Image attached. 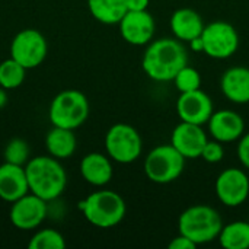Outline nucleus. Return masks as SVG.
<instances>
[{
    "mask_svg": "<svg viewBox=\"0 0 249 249\" xmlns=\"http://www.w3.org/2000/svg\"><path fill=\"white\" fill-rule=\"evenodd\" d=\"M48 53L45 36L35 29H23L18 32L10 44V57L26 70L35 69L44 63Z\"/></svg>",
    "mask_w": 249,
    "mask_h": 249,
    "instance_id": "1a4fd4ad",
    "label": "nucleus"
},
{
    "mask_svg": "<svg viewBox=\"0 0 249 249\" xmlns=\"http://www.w3.org/2000/svg\"><path fill=\"white\" fill-rule=\"evenodd\" d=\"M29 193L42 200L53 201L58 198L67 185V174L60 159L50 156H35L25 165Z\"/></svg>",
    "mask_w": 249,
    "mask_h": 249,
    "instance_id": "f03ea898",
    "label": "nucleus"
},
{
    "mask_svg": "<svg viewBox=\"0 0 249 249\" xmlns=\"http://www.w3.org/2000/svg\"><path fill=\"white\" fill-rule=\"evenodd\" d=\"M168 248L169 249H196L197 248V245H196L191 239H188L187 236H184V235H181V233H179V236L174 238V239L169 242Z\"/></svg>",
    "mask_w": 249,
    "mask_h": 249,
    "instance_id": "c85d7f7f",
    "label": "nucleus"
},
{
    "mask_svg": "<svg viewBox=\"0 0 249 249\" xmlns=\"http://www.w3.org/2000/svg\"><path fill=\"white\" fill-rule=\"evenodd\" d=\"M80 175L93 187L107 185L114 175L111 158L98 152L88 153L80 162Z\"/></svg>",
    "mask_w": 249,
    "mask_h": 249,
    "instance_id": "f3484780",
    "label": "nucleus"
},
{
    "mask_svg": "<svg viewBox=\"0 0 249 249\" xmlns=\"http://www.w3.org/2000/svg\"><path fill=\"white\" fill-rule=\"evenodd\" d=\"M219 242L225 249H248L249 223L238 220L223 226L219 233Z\"/></svg>",
    "mask_w": 249,
    "mask_h": 249,
    "instance_id": "4be33fe9",
    "label": "nucleus"
},
{
    "mask_svg": "<svg viewBox=\"0 0 249 249\" xmlns=\"http://www.w3.org/2000/svg\"><path fill=\"white\" fill-rule=\"evenodd\" d=\"M107 155L118 163H131L137 160L143 150V140L139 131L124 123L114 124L105 136Z\"/></svg>",
    "mask_w": 249,
    "mask_h": 249,
    "instance_id": "0eeeda50",
    "label": "nucleus"
},
{
    "mask_svg": "<svg viewBox=\"0 0 249 249\" xmlns=\"http://www.w3.org/2000/svg\"><path fill=\"white\" fill-rule=\"evenodd\" d=\"M29 193L25 166L4 162L0 165V198L13 203Z\"/></svg>",
    "mask_w": 249,
    "mask_h": 249,
    "instance_id": "dca6fc26",
    "label": "nucleus"
},
{
    "mask_svg": "<svg viewBox=\"0 0 249 249\" xmlns=\"http://www.w3.org/2000/svg\"><path fill=\"white\" fill-rule=\"evenodd\" d=\"M25 74L26 69L12 57L0 63V86L7 90L19 88L25 80Z\"/></svg>",
    "mask_w": 249,
    "mask_h": 249,
    "instance_id": "5701e85b",
    "label": "nucleus"
},
{
    "mask_svg": "<svg viewBox=\"0 0 249 249\" xmlns=\"http://www.w3.org/2000/svg\"><path fill=\"white\" fill-rule=\"evenodd\" d=\"M150 0H125L127 10H146Z\"/></svg>",
    "mask_w": 249,
    "mask_h": 249,
    "instance_id": "c756f323",
    "label": "nucleus"
},
{
    "mask_svg": "<svg viewBox=\"0 0 249 249\" xmlns=\"http://www.w3.org/2000/svg\"><path fill=\"white\" fill-rule=\"evenodd\" d=\"M248 104H249V102H248Z\"/></svg>",
    "mask_w": 249,
    "mask_h": 249,
    "instance_id": "473e14b6",
    "label": "nucleus"
},
{
    "mask_svg": "<svg viewBox=\"0 0 249 249\" xmlns=\"http://www.w3.org/2000/svg\"><path fill=\"white\" fill-rule=\"evenodd\" d=\"M6 90L7 89H4V88L0 86V109L4 108L6 104H7V93H6Z\"/></svg>",
    "mask_w": 249,
    "mask_h": 249,
    "instance_id": "2f4dec72",
    "label": "nucleus"
},
{
    "mask_svg": "<svg viewBox=\"0 0 249 249\" xmlns=\"http://www.w3.org/2000/svg\"><path fill=\"white\" fill-rule=\"evenodd\" d=\"M48 117L54 127L76 130L89 117V101L80 90H63L51 101Z\"/></svg>",
    "mask_w": 249,
    "mask_h": 249,
    "instance_id": "39448f33",
    "label": "nucleus"
},
{
    "mask_svg": "<svg viewBox=\"0 0 249 249\" xmlns=\"http://www.w3.org/2000/svg\"><path fill=\"white\" fill-rule=\"evenodd\" d=\"M209 131L214 140L220 143H231L244 136L245 123L244 118L231 109L214 111L209 120Z\"/></svg>",
    "mask_w": 249,
    "mask_h": 249,
    "instance_id": "2eb2a0df",
    "label": "nucleus"
},
{
    "mask_svg": "<svg viewBox=\"0 0 249 249\" xmlns=\"http://www.w3.org/2000/svg\"><path fill=\"white\" fill-rule=\"evenodd\" d=\"M187 50L179 39L159 38L149 42L142 66L150 79L156 82H169L174 80L184 66H187Z\"/></svg>",
    "mask_w": 249,
    "mask_h": 249,
    "instance_id": "f257e3e1",
    "label": "nucleus"
},
{
    "mask_svg": "<svg viewBox=\"0 0 249 249\" xmlns=\"http://www.w3.org/2000/svg\"><path fill=\"white\" fill-rule=\"evenodd\" d=\"M220 88L229 101L235 104H248L249 69L242 66L228 69L220 79Z\"/></svg>",
    "mask_w": 249,
    "mask_h": 249,
    "instance_id": "a211bd4d",
    "label": "nucleus"
},
{
    "mask_svg": "<svg viewBox=\"0 0 249 249\" xmlns=\"http://www.w3.org/2000/svg\"><path fill=\"white\" fill-rule=\"evenodd\" d=\"M203 18L190 7L178 9L171 16V29L177 39L190 42L194 38H198L204 29Z\"/></svg>",
    "mask_w": 249,
    "mask_h": 249,
    "instance_id": "6ab92c4d",
    "label": "nucleus"
},
{
    "mask_svg": "<svg viewBox=\"0 0 249 249\" xmlns=\"http://www.w3.org/2000/svg\"><path fill=\"white\" fill-rule=\"evenodd\" d=\"M177 112L181 121L204 125L214 112L212 98L201 89L184 92L177 101Z\"/></svg>",
    "mask_w": 249,
    "mask_h": 249,
    "instance_id": "ddd939ff",
    "label": "nucleus"
},
{
    "mask_svg": "<svg viewBox=\"0 0 249 249\" xmlns=\"http://www.w3.org/2000/svg\"><path fill=\"white\" fill-rule=\"evenodd\" d=\"M4 162L25 166L29 160V146L22 139H12L4 147Z\"/></svg>",
    "mask_w": 249,
    "mask_h": 249,
    "instance_id": "a878e982",
    "label": "nucleus"
},
{
    "mask_svg": "<svg viewBox=\"0 0 249 249\" xmlns=\"http://www.w3.org/2000/svg\"><path fill=\"white\" fill-rule=\"evenodd\" d=\"M175 82V88L184 93V92H191V90H197L201 89V74L197 69L190 67L188 64L184 66L178 74L174 77Z\"/></svg>",
    "mask_w": 249,
    "mask_h": 249,
    "instance_id": "393cba45",
    "label": "nucleus"
},
{
    "mask_svg": "<svg viewBox=\"0 0 249 249\" xmlns=\"http://www.w3.org/2000/svg\"><path fill=\"white\" fill-rule=\"evenodd\" d=\"M190 47L194 53H203V39H201V35L198 38H194L190 41Z\"/></svg>",
    "mask_w": 249,
    "mask_h": 249,
    "instance_id": "7c9ffc66",
    "label": "nucleus"
},
{
    "mask_svg": "<svg viewBox=\"0 0 249 249\" xmlns=\"http://www.w3.org/2000/svg\"><path fill=\"white\" fill-rule=\"evenodd\" d=\"M47 201L32 193H28L12 203L9 219L19 231H34L42 225V222L47 219Z\"/></svg>",
    "mask_w": 249,
    "mask_h": 249,
    "instance_id": "9d476101",
    "label": "nucleus"
},
{
    "mask_svg": "<svg viewBox=\"0 0 249 249\" xmlns=\"http://www.w3.org/2000/svg\"><path fill=\"white\" fill-rule=\"evenodd\" d=\"M223 156H225V149L222 143L217 140L207 142L201 153V158L209 163H219L223 159Z\"/></svg>",
    "mask_w": 249,
    "mask_h": 249,
    "instance_id": "bb28decb",
    "label": "nucleus"
},
{
    "mask_svg": "<svg viewBox=\"0 0 249 249\" xmlns=\"http://www.w3.org/2000/svg\"><path fill=\"white\" fill-rule=\"evenodd\" d=\"M207 136L203 130V125L191 124L181 121L172 131L171 144L185 158L197 159L201 158L203 149L207 143Z\"/></svg>",
    "mask_w": 249,
    "mask_h": 249,
    "instance_id": "4468645a",
    "label": "nucleus"
},
{
    "mask_svg": "<svg viewBox=\"0 0 249 249\" xmlns=\"http://www.w3.org/2000/svg\"><path fill=\"white\" fill-rule=\"evenodd\" d=\"M90 15L105 25L120 23L127 13L125 0H88Z\"/></svg>",
    "mask_w": 249,
    "mask_h": 249,
    "instance_id": "412c9836",
    "label": "nucleus"
},
{
    "mask_svg": "<svg viewBox=\"0 0 249 249\" xmlns=\"http://www.w3.org/2000/svg\"><path fill=\"white\" fill-rule=\"evenodd\" d=\"M203 53L216 60L232 57L239 48V35L233 25L229 22L217 20L204 26L203 34Z\"/></svg>",
    "mask_w": 249,
    "mask_h": 249,
    "instance_id": "6e6552de",
    "label": "nucleus"
},
{
    "mask_svg": "<svg viewBox=\"0 0 249 249\" xmlns=\"http://www.w3.org/2000/svg\"><path fill=\"white\" fill-rule=\"evenodd\" d=\"M29 249H64L66 241L55 229H41L28 242Z\"/></svg>",
    "mask_w": 249,
    "mask_h": 249,
    "instance_id": "b1692460",
    "label": "nucleus"
},
{
    "mask_svg": "<svg viewBox=\"0 0 249 249\" xmlns=\"http://www.w3.org/2000/svg\"><path fill=\"white\" fill-rule=\"evenodd\" d=\"M118 25L123 39L137 47L152 42L156 31V22L153 16L147 12V9L127 10Z\"/></svg>",
    "mask_w": 249,
    "mask_h": 249,
    "instance_id": "f8f14e48",
    "label": "nucleus"
},
{
    "mask_svg": "<svg viewBox=\"0 0 249 249\" xmlns=\"http://www.w3.org/2000/svg\"><path fill=\"white\" fill-rule=\"evenodd\" d=\"M238 158L241 163L249 169V133L244 134L238 144Z\"/></svg>",
    "mask_w": 249,
    "mask_h": 249,
    "instance_id": "cd10ccee",
    "label": "nucleus"
},
{
    "mask_svg": "<svg viewBox=\"0 0 249 249\" xmlns=\"http://www.w3.org/2000/svg\"><path fill=\"white\" fill-rule=\"evenodd\" d=\"M222 228L223 222L217 210L204 204L188 207L178 220L179 233L191 239L197 247L219 238Z\"/></svg>",
    "mask_w": 249,
    "mask_h": 249,
    "instance_id": "20e7f679",
    "label": "nucleus"
},
{
    "mask_svg": "<svg viewBox=\"0 0 249 249\" xmlns=\"http://www.w3.org/2000/svg\"><path fill=\"white\" fill-rule=\"evenodd\" d=\"M73 131L74 130L53 125L45 137V147L48 155L60 160L71 158L77 146V140Z\"/></svg>",
    "mask_w": 249,
    "mask_h": 249,
    "instance_id": "aec40b11",
    "label": "nucleus"
},
{
    "mask_svg": "<svg viewBox=\"0 0 249 249\" xmlns=\"http://www.w3.org/2000/svg\"><path fill=\"white\" fill-rule=\"evenodd\" d=\"M214 190L222 204L226 207H238L248 198V177L238 168H228L217 177Z\"/></svg>",
    "mask_w": 249,
    "mask_h": 249,
    "instance_id": "9b49d317",
    "label": "nucleus"
},
{
    "mask_svg": "<svg viewBox=\"0 0 249 249\" xmlns=\"http://www.w3.org/2000/svg\"><path fill=\"white\" fill-rule=\"evenodd\" d=\"M184 168L185 158L172 144L156 146L144 160V174L155 184H169L178 179Z\"/></svg>",
    "mask_w": 249,
    "mask_h": 249,
    "instance_id": "423d86ee",
    "label": "nucleus"
},
{
    "mask_svg": "<svg viewBox=\"0 0 249 249\" xmlns=\"http://www.w3.org/2000/svg\"><path fill=\"white\" fill-rule=\"evenodd\" d=\"M79 209L85 219L99 229H111L117 226L123 222L127 212L124 198L109 190L92 193L79 203Z\"/></svg>",
    "mask_w": 249,
    "mask_h": 249,
    "instance_id": "7ed1b4c3",
    "label": "nucleus"
}]
</instances>
